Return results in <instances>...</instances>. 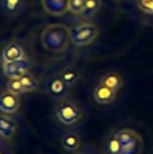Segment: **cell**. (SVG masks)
<instances>
[{
	"label": "cell",
	"mask_w": 153,
	"mask_h": 154,
	"mask_svg": "<svg viewBox=\"0 0 153 154\" xmlns=\"http://www.w3.org/2000/svg\"><path fill=\"white\" fill-rule=\"evenodd\" d=\"M86 0H69V11L73 14H81Z\"/></svg>",
	"instance_id": "obj_20"
},
{
	"label": "cell",
	"mask_w": 153,
	"mask_h": 154,
	"mask_svg": "<svg viewBox=\"0 0 153 154\" xmlns=\"http://www.w3.org/2000/svg\"><path fill=\"white\" fill-rule=\"evenodd\" d=\"M59 77H60L66 84H69V85L71 87L72 84H75V83L80 79V72H78V70H77L75 66H65V67L60 71Z\"/></svg>",
	"instance_id": "obj_16"
},
{
	"label": "cell",
	"mask_w": 153,
	"mask_h": 154,
	"mask_svg": "<svg viewBox=\"0 0 153 154\" xmlns=\"http://www.w3.org/2000/svg\"><path fill=\"white\" fill-rule=\"evenodd\" d=\"M41 5L51 16H63L69 11V0H41Z\"/></svg>",
	"instance_id": "obj_9"
},
{
	"label": "cell",
	"mask_w": 153,
	"mask_h": 154,
	"mask_svg": "<svg viewBox=\"0 0 153 154\" xmlns=\"http://www.w3.org/2000/svg\"><path fill=\"white\" fill-rule=\"evenodd\" d=\"M20 106L19 95H16L8 90L0 94V111L5 114H13Z\"/></svg>",
	"instance_id": "obj_6"
},
{
	"label": "cell",
	"mask_w": 153,
	"mask_h": 154,
	"mask_svg": "<svg viewBox=\"0 0 153 154\" xmlns=\"http://www.w3.org/2000/svg\"><path fill=\"white\" fill-rule=\"evenodd\" d=\"M137 6L140 10H142L146 13H151L152 14V4L153 0H136Z\"/></svg>",
	"instance_id": "obj_21"
},
{
	"label": "cell",
	"mask_w": 153,
	"mask_h": 154,
	"mask_svg": "<svg viewBox=\"0 0 153 154\" xmlns=\"http://www.w3.org/2000/svg\"><path fill=\"white\" fill-rule=\"evenodd\" d=\"M0 154H1V153H0Z\"/></svg>",
	"instance_id": "obj_24"
},
{
	"label": "cell",
	"mask_w": 153,
	"mask_h": 154,
	"mask_svg": "<svg viewBox=\"0 0 153 154\" xmlns=\"http://www.w3.org/2000/svg\"><path fill=\"white\" fill-rule=\"evenodd\" d=\"M30 69V63L27 58L11 61V63H2V71L4 75L10 78H19L24 73H27Z\"/></svg>",
	"instance_id": "obj_5"
},
{
	"label": "cell",
	"mask_w": 153,
	"mask_h": 154,
	"mask_svg": "<svg viewBox=\"0 0 153 154\" xmlns=\"http://www.w3.org/2000/svg\"><path fill=\"white\" fill-rule=\"evenodd\" d=\"M78 154H82V153H78Z\"/></svg>",
	"instance_id": "obj_23"
},
{
	"label": "cell",
	"mask_w": 153,
	"mask_h": 154,
	"mask_svg": "<svg viewBox=\"0 0 153 154\" xmlns=\"http://www.w3.org/2000/svg\"><path fill=\"white\" fill-rule=\"evenodd\" d=\"M114 137L120 142L122 154H141L143 142L141 136L131 129H120L114 134Z\"/></svg>",
	"instance_id": "obj_3"
},
{
	"label": "cell",
	"mask_w": 153,
	"mask_h": 154,
	"mask_svg": "<svg viewBox=\"0 0 153 154\" xmlns=\"http://www.w3.org/2000/svg\"><path fill=\"white\" fill-rule=\"evenodd\" d=\"M19 79H20V82H22V84L24 87L25 93H33V91H35L39 88V81L29 71L27 73H24L23 76H20Z\"/></svg>",
	"instance_id": "obj_17"
},
{
	"label": "cell",
	"mask_w": 153,
	"mask_h": 154,
	"mask_svg": "<svg viewBox=\"0 0 153 154\" xmlns=\"http://www.w3.org/2000/svg\"><path fill=\"white\" fill-rule=\"evenodd\" d=\"M61 146L67 152H75L81 146V140L78 135L73 132H67L61 137Z\"/></svg>",
	"instance_id": "obj_14"
},
{
	"label": "cell",
	"mask_w": 153,
	"mask_h": 154,
	"mask_svg": "<svg viewBox=\"0 0 153 154\" xmlns=\"http://www.w3.org/2000/svg\"><path fill=\"white\" fill-rule=\"evenodd\" d=\"M16 129H17L16 122L11 117L6 116L5 113L0 114V136L1 137L6 140H11L16 134Z\"/></svg>",
	"instance_id": "obj_13"
},
{
	"label": "cell",
	"mask_w": 153,
	"mask_h": 154,
	"mask_svg": "<svg viewBox=\"0 0 153 154\" xmlns=\"http://www.w3.org/2000/svg\"><path fill=\"white\" fill-rule=\"evenodd\" d=\"M116 91H113L112 89L102 85V84H98L95 88H94V93H93V96H94V100L100 103V105H107V103H111L114 99H116Z\"/></svg>",
	"instance_id": "obj_10"
},
{
	"label": "cell",
	"mask_w": 153,
	"mask_h": 154,
	"mask_svg": "<svg viewBox=\"0 0 153 154\" xmlns=\"http://www.w3.org/2000/svg\"><path fill=\"white\" fill-rule=\"evenodd\" d=\"M100 84L112 89L113 91H119L122 85H123V79L120 77L119 73L114 72V71H108L106 73H104L100 78Z\"/></svg>",
	"instance_id": "obj_12"
},
{
	"label": "cell",
	"mask_w": 153,
	"mask_h": 154,
	"mask_svg": "<svg viewBox=\"0 0 153 154\" xmlns=\"http://www.w3.org/2000/svg\"><path fill=\"white\" fill-rule=\"evenodd\" d=\"M105 149H106V154H122L120 142L114 137V135L107 141Z\"/></svg>",
	"instance_id": "obj_19"
},
{
	"label": "cell",
	"mask_w": 153,
	"mask_h": 154,
	"mask_svg": "<svg viewBox=\"0 0 153 154\" xmlns=\"http://www.w3.org/2000/svg\"><path fill=\"white\" fill-rule=\"evenodd\" d=\"M152 14H153V4H152Z\"/></svg>",
	"instance_id": "obj_22"
},
{
	"label": "cell",
	"mask_w": 153,
	"mask_h": 154,
	"mask_svg": "<svg viewBox=\"0 0 153 154\" xmlns=\"http://www.w3.org/2000/svg\"><path fill=\"white\" fill-rule=\"evenodd\" d=\"M55 116L58 120L64 125H73L78 123L83 113L81 108L71 100H60L55 106Z\"/></svg>",
	"instance_id": "obj_4"
},
{
	"label": "cell",
	"mask_w": 153,
	"mask_h": 154,
	"mask_svg": "<svg viewBox=\"0 0 153 154\" xmlns=\"http://www.w3.org/2000/svg\"><path fill=\"white\" fill-rule=\"evenodd\" d=\"M1 58H2V63H11V61H16V60H19L27 57H25L24 48L18 42L12 41L2 48Z\"/></svg>",
	"instance_id": "obj_7"
},
{
	"label": "cell",
	"mask_w": 153,
	"mask_h": 154,
	"mask_svg": "<svg viewBox=\"0 0 153 154\" xmlns=\"http://www.w3.org/2000/svg\"><path fill=\"white\" fill-rule=\"evenodd\" d=\"M0 6L4 13L8 16H17L24 11L27 0H0Z\"/></svg>",
	"instance_id": "obj_11"
},
{
	"label": "cell",
	"mask_w": 153,
	"mask_h": 154,
	"mask_svg": "<svg viewBox=\"0 0 153 154\" xmlns=\"http://www.w3.org/2000/svg\"><path fill=\"white\" fill-rule=\"evenodd\" d=\"M7 90L16 95H22L25 93L24 87L19 78H10L7 82Z\"/></svg>",
	"instance_id": "obj_18"
},
{
	"label": "cell",
	"mask_w": 153,
	"mask_h": 154,
	"mask_svg": "<svg viewBox=\"0 0 153 154\" xmlns=\"http://www.w3.org/2000/svg\"><path fill=\"white\" fill-rule=\"evenodd\" d=\"M41 45L52 53H61L66 51L70 43V29L60 23L47 25L41 32Z\"/></svg>",
	"instance_id": "obj_1"
},
{
	"label": "cell",
	"mask_w": 153,
	"mask_h": 154,
	"mask_svg": "<svg viewBox=\"0 0 153 154\" xmlns=\"http://www.w3.org/2000/svg\"><path fill=\"white\" fill-rule=\"evenodd\" d=\"M99 35L98 26L92 22H82L70 28V40L77 47H84L95 41Z\"/></svg>",
	"instance_id": "obj_2"
},
{
	"label": "cell",
	"mask_w": 153,
	"mask_h": 154,
	"mask_svg": "<svg viewBox=\"0 0 153 154\" xmlns=\"http://www.w3.org/2000/svg\"><path fill=\"white\" fill-rule=\"evenodd\" d=\"M47 90H48V93H49L51 96H53V97H55V99L64 100V99L67 96V94H69L70 85L66 84V83L58 76V77L52 78V79L48 82Z\"/></svg>",
	"instance_id": "obj_8"
},
{
	"label": "cell",
	"mask_w": 153,
	"mask_h": 154,
	"mask_svg": "<svg viewBox=\"0 0 153 154\" xmlns=\"http://www.w3.org/2000/svg\"><path fill=\"white\" fill-rule=\"evenodd\" d=\"M100 7H101V0H86L83 11L80 16L84 19H90L99 12Z\"/></svg>",
	"instance_id": "obj_15"
}]
</instances>
